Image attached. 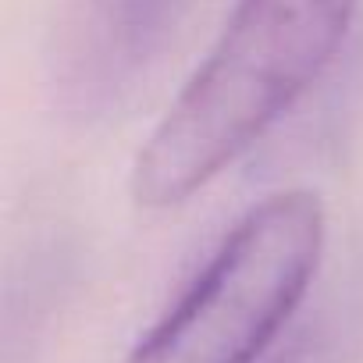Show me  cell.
<instances>
[{"label": "cell", "mask_w": 363, "mask_h": 363, "mask_svg": "<svg viewBox=\"0 0 363 363\" xmlns=\"http://www.w3.org/2000/svg\"><path fill=\"white\" fill-rule=\"evenodd\" d=\"M359 0H239L207 61L132 160L128 189L167 211L253 150L328 72Z\"/></svg>", "instance_id": "1"}, {"label": "cell", "mask_w": 363, "mask_h": 363, "mask_svg": "<svg viewBox=\"0 0 363 363\" xmlns=\"http://www.w3.org/2000/svg\"><path fill=\"white\" fill-rule=\"evenodd\" d=\"M324 207L285 189L250 207L125 363H257L310 292Z\"/></svg>", "instance_id": "2"}, {"label": "cell", "mask_w": 363, "mask_h": 363, "mask_svg": "<svg viewBox=\"0 0 363 363\" xmlns=\"http://www.w3.org/2000/svg\"><path fill=\"white\" fill-rule=\"evenodd\" d=\"M193 0H82L68 33V86L79 100H107L167 43Z\"/></svg>", "instance_id": "3"}, {"label": "cell", "mask_w": 363, "mask_h": 363, "mask_svg": "<svg viewBox=\"0 0 363 363\" xmlns=\"http://www.w3.org/2000/svg\"><path fill=\"white\" fill-rule=\"evenodd\" d=\"M278 363H328V352H324V345H313V342H306V345H296L289 356H281Z\"/></svg>", "instance_id": "4"}]
</instances>
